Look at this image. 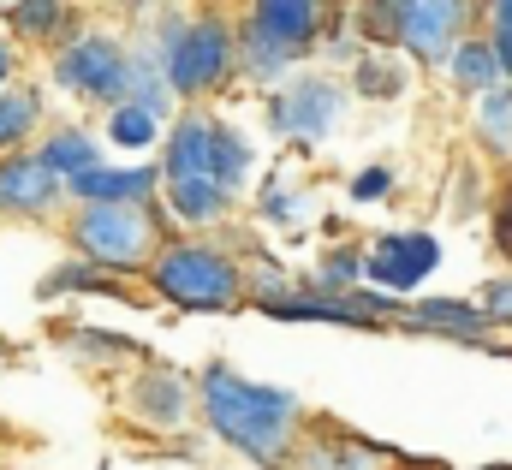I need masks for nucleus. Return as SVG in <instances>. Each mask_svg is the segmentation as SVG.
<instances>
[{
  "label": "nucleus",
  "mask_w": 512,
  "mask_h": 470,
  "mask_svg": "<svg viewBox=\"0 0 512 470\" xmlns=\"http://www.w3.org/2000/svg\"><path fill=\"white\" fill-rule=\"evenodd\" d=\"M310 209H316L310 191H292L286 179H268L262 185V215L268 221H310Z\"/></svg>",
  "instance_id": "nucleus-25"
},
{
  "label": "nucleus",
  "mask_w": 512,
  "mask_h": 470,
  "mask_svg": "<svg viewBox=\"0 0 512 470\" xmlns=\"http://www.w3.org/2000/svg\"><path fill=\"white\" fill-rule=\"evenodd\" d=\"M191 405H197V387H191L185 375H173V369H143V375L131 381V411H137V423L185 429Z\"/></svg>",
  "instance_id": "nucleus-12"
},
{
  "label": "nucleus",
  "mask_w": 512,
  "mask_h": 470,
  "mask_svg": "<svg viewBox=\"0 0 512 470\" xmlns=\"http://www.w3.org/2000/svg\"><path fill=\"white\" fill-rule=\"evenodd\" d=\"M501 470H512V465H501Z\"/></svg>",
  "instance_id": "nucleus-34"
},
{
  "label": "nucleus",
  "mask_w": 512,
  "mask_h": 470,
  "mask_svg": "<svg viewBox=\"0 0 512 470\" xmlns=\"http://www.w3.org/2000/svg\"><path fill=\"white\" fill-rule=\"evenodd\" d=\"M346 191H352V203H382L387 191H393V167H364Z\"/></svg>",
  "instance_id": "nucleus-28"
},
{
  "label": "nucleus",
  "mask_w": 512,
  "mask_h": 470,
  "mask_svg": "<svg viewBox=\"0 0 512 470\" xmlns=\"http://www.w3.org/2000/svg\"><path fill=\"white\" fill-rule=\"evenodd\" d=\"M108 137H114V149L143 155L149 143H161V119L149 114V108H137V102H126V108H114V114H108Z\"/></svg>",
  "instance_id": "nucleus-22"
},
{
  "label": "nucleus",
  "mask_w": 512,
  "mask_h": 470,
  "mask_svg": "<svg viewBox=\"0 0 512 470\" xmlns=\"http://www.w3.org/2000/svg\"><path fill=\"white\" fill-rule=\"evenodd\" d=\"M72 250L96 268L131 274L143 262H155V209L149 203H90L72 215Z\"/></svg>",
  "instance_id": "nucleus-4"
},
{
  "label": "nucleus",
  "mask_w": 512,
  "mask_h": 470,
  "mask_svg": "<svg viewBox=\"0 0 512 470\" xmlns=\"http://www.w3.org/2000/svg\"><path fill=\"white\" fill-rule=\"evenodd\" d=\"M352 90L364 102H399L411 90V66L399 48H376V54H358L352 60Z\"/></svg>",
  "instance_id": "nucleus-15"
},
{
  "label": "nucleus",
  "mask_w": 512,
  "mask_h": 470,
  "mask_svg": "<svg viewBox=\"0 0 512 470\" xmlns=\"http://www.w3.org/2000/svg\"><path fill=\"white\" fill-rule=\"evenodd\" d=\"M483 12H489L495 30H512V0H483Z\"/></svg>",
  "instance_id": "nucleus-31"
},
{
  "label": "nucleus",
  "mask_w": 512,
  "mask_h": 470,
  "mask_svg": "<svg viewBox=\"0 0 512 470\" xmlns=\"http://www.w3.org/2000/svg\"><path fill=\"white\" fill-rule=\"evenodd\" d=\"M411 6H417V0H358V30H364L370 42H399Z\"/></svg>",
  "instance_id": "nucleus-24"
},
{
  "label": "nucleus",
  "mask_w": 512,
  "mask_h": 470,
  "mask_svg": "<svg viewBox=\"0 0 512 470\" xmlns=\"http://www.w3.org/2000/svg\"><path fill=\"white\" fill-rule=\"evenodd\" d=\"M233 60H239V30H233L227 18L203 12V18H191V30L167 48V60H161V66H167L173 96L197 102V96H209V90H221V84H227Z\"/></svg>",
  "instance_id": "nucleus-7"
},
{
  "label": "nucleus",
  "mask_w": 512,
  "mask_h": 470,
  "mask_svg": "<svg viewBox=\"0 0 512 470\" xmlns=\"http://www.w3.org/2000/svg\"><path fill=\"white\" fill-rule=\"evenodd\" d=\"M66 179L42 155H0V209L6 215H48L60 203Z\"/></svg>",
  "instance_id": "nucleus-11"
},
{
  "label": "nucleus",
  "mask_w": 512,
  "mask_h": 470,
  "mask_svg": "<svg viewBox=\"0 0 512 470\" xmlns=\"http://www.w3.org/2000/svg\"><path fill=\"white\" fill-rule=\"evenodd\" d=\"M477 143H483L495 161L512 155V84H501L495 96L477 102Z\"/></svg>",
  "instance_id": "nucleus-21"
},
{
  "label": "nucleus",
  "mask_w": 512,
  "mask_h": 470,
  "mask_svg": "<svg viewBox=\"0 0 512 470\" xmlns=\"http://www.w3.org/2000/svg\"><path fill=\"white\" fill-rule=\"evenodd\" d=\"M42 125V90L18 84V90H0V155H24L18 143Z\"/></svg>",
  "instance_id": "nucleus-20"
},
{
  "label": "nucleus",
  "mask_w": 512,
  "mask_h": 470,
  "mask_svg": "<svg viewBox=\"0 0 512 470\" xmlns=\"http://www.w3.org/2000/svg\"><path fill=\"white\" fill-rule=\"evenodd\" d=\"M227 191L215 179H167V209L185 221V227H215L227 215Z\"/></svg>",
  "instance_id": "nucleus-18"
},
{
  "label": "nucleus",
  "mask_w": 512,
  "mask_h": 470,
  "mask_svg": "<svg viewBox=\"0 0 512 470\" xmlns=\"http://www.w3.org/2000/svg\"><path fill=\"white\" fill-rule=\"evenodd\" d=\"M0 12H18V0H0Z\"/></svg>",
  "instance_id": "nucleus-33"
},
{
  "label": "nucleus",
  "mask_w": 512,
  "mask_h": 470,
  "mask_svg": "<svg viewBox=\"0 0 512 470\" xmlns=\"http://www.w3.org/2000/svg\"><path fill=\"white\" fill-rule=\"evenodd\" d=\"M447 72H453V90H459V96H477V102L507 84V78H501V60H495V36H465Z\"/></svg>",
  "instance_id": "nucleus-16"
},
{
  "label": "nucleus",
  "mask_w": 512,
  "mask_h": 470,
  "mask_svg": "<svg viewBox=\"0 0 512 470\" xmlns=\"http://www.w3.org/2000/svg\"><path fill=\"white\" fill-rule=\"evenodd\" d=\"M6 78H12V42L0 36V90H6Z\"/></svg>",
  "instance_id": "nucleus-32"
},
{
  "label": "nucleus",
  "mask_w": 512,
  "mask_h": 470,
  "mask_svg": "<svg viewBox=\"0 0 512 470\" xmlns=\"http://www.w3.org/2000/svg\"><path fill=\"white\" fill-rule=\"evenodd\" d=\"M36 155H42V161H48V167H54V173H60L66 185L102 167V149H96V137H90L84 125H66V131H54V137H48V143H42Z\"/></svg>",
  "instance_id": "nucleus-19"
},
{
  "label": "nucleus",
  "mask_w": 512,
  "mask_h": 470,
  "mask_svg": "<svg viewBox=\"0 0 512 470\" xmlns=\"http://www.w3.org/2000/svg\"><path fill=\"white\" fill-rule=\"evenodd\" d=\"M54 84L72 90V96H90V102H102L114 114V108L131 102V48L108 30H84V36H72L60 48Z\"/></svg>",
  "instance_id": "nucleus-6"
},
{
  "label": "nucleus",
  "mask_w": 512,
  "mask_h": 470,
  "mask_svg": "<svg viewBox=\"0 0 512 470\" xmlns=\"http://www.w3.org/2000/svg\"><path fill=\"white\" fill-rule=\"evenodd\" d=\"M435 268H441V238L435 233H382L364 256V286H376L387 298H405Z\"/></svg>",
  "instance_id": "nucleus-9"
},
{
  "label": "nucleus",
  "mask_w": 512,
  "mask_h": 470,
  "mask_svg": "<svg viewBox=\"0 0 512 470\" xmlns=\"http://www.w3.org/2000/svg\"><path fill=\"white\" fill-rule=\"evenodd\" d=\"M465 12H471V0H417L399 30V54L417 66H453V54L465 42Z\"/></svg>",
  "instance_id": "nucleus-10"
},
{
  "label": "nucleus",
  "mask_w": 512,
  "mask_h": 470,
  "mask_svg": "<svg viewBox=\"0 0 512 470\" xmlns=\"http://www.w3.org/2000/svg\"><path fill=\"white\" fill-rule=\"evenodd\" d=\"M251 173V143L209 114H179L173 137H167V179H215L227 197L245 191Z\"/></svg>",
  "instance_id": "nucleus-5"
},
{
  "label": "nucleus",
  "mask_w": 512,
  "mask_h": 470,
  "mask_svg": "<svg viewBox=\"0 0 512 470\" xmlns=\"http://www.w3.org/2000/svg\"><path fill=\"white\" fill-rule=\"evenodd\" d=\"M495 36V60H501V78L512 84V30H489Z\"/></svg>",
  "instance_id": "nucleus-30"
},
{
  "label": "nucleus",
  "mask_w": 512,
  "mask_h": 470,
  "mask_svg": "<svg viewBox=\"0 0 512 470\" xmlns=\"http://www.w3.org/2000/svg\"><path fill=\"white\" fill-rule=\"evenodd\" d=\"M417 334H447V340H465V346H489V316H483V304H459V298H423V304H411V316H405Z\"/></svg>",
  "instance_id": "nucleus-13"
},
{
  "label": "nucleus",
  "mask_w": 512,
  "mask_h": 470,
  "mask_svg": "<svg viewBox=\"0 0 512 470\" xmlns=\"http://www.w3.org/2000/svg\"><path fill=\"white\" fill-rule=\"evenodd\" d=\"M340 114H346V90L334 78H316V72L286 78L268 96V131L286 137V143H322Z\"/></svg>",
  "instance_id": "nucleus-8"
},
{
  "label": "nucleus",
  "mask_w": 512,
  "mask_h": 470,
  "mask_svg": "<svg viewBox=\"0 0 512 470\" xmlns=\"http://www.w3.org/2000/svg\"><path fill=\"white\" fill-rule=\"evenodd\" d=\"M495 244L512 256V185H507V197L495 203Z\"/></svg>",
  "instance_id": "nucleus-29"
},
{
  "label": "nucleus",
  "mask_w": 512,
  "mask_h": 470,
  "mask_svg": "<svg viewBox=\"0 0 512 470\" xmlns=\"http://www.w3.org/2000/svg\"><path fill=\"white\" fill-rule=\"evenodd\" d=\"M477 304H483V316H489L495 328H512V274H495V280H483Z\"/></svg>",
  "instance_id": "nucleus-27"
},
{
  "label": "nucleus",
  "mask_w": 512,
  "mask_h": 470,
  "mask_svg": "<svg viewBox=\"0 0 512 470\" xmlns=\"http://www.w3.org/2000/svg\"><path fill=\"white\" fill-rule=\"evenodd\" d=\"M393 453L382 447H364L352 435H322L310 447H298V470H382Z\"/></svg>",
  "instance_id": "nucleus-17"
},
{
  "label": "nucleus",
  "mask_w": 512,
  "mask_h": 470,
  "mask_svg": "<svg viewBox=\"0 0 512 470\" xmlns=\"http://www.w3.org/2000/svg\"><path fill=\"white\" fill-rule=\"evenodd\" d=\"M149 280H155V292H161L167 304L197 310V316H203V310H233L239 292H245L239 262H233L227 250H215V244H197V238L161 244L155 262H149Z\"/></svg>",
  "instance_id": "nucleus-3"
},
{
  "label": "nucleus",
  "mask_w": 512,
  "mask_h": 470,
  "mask_svg": "<svg viewBox=\"0 0 512 470\" xmlns=\"http://www.w3.org/2000/svg\"><path fill=\"white\" fill-rule=\"evenodd\" d=\"M18 36H60V24H66V0H18Z\"/></svg>",
  "instance_id": "nucleus-26"
},
{
  "label": "nucleus",
  "mask_w": 512,
  "mask_h": 470,
  "mask_svg": "<svg viewBox=\"0 0 512 470\" xmlns=\"http://www.w3.org/2000/svg\"><path fill=\"white\" fill-rule=\"evenodd\" d=\"M322 12L328 0H256L251 18L239 24V66L251 78L292 72L322 36Z\"/></svg>",
  "instance_id": "nucleus-2"
},
{
  "label": "nucleus",
  "mask_w": 512,
  "mask_h": 470,
  "mask_svg": "<svg viewBox=\"0 0 512 470\" xmlns=\"http://www.w3.org/2000/svg\"><path fill=\"white\" fill-rule=\"evenodd\" d=\"M60 292H120L114 268H96V262H66L42 280V298H60Z\"/></svg>",
  "instance_id": "nucleus-23"
},
{
  "label": "nucleus",
  "mask_w": 512,
  "mask_h": 470,
  "mask_svg": "<svg viewBox=\"0 0 512 470\" xmlns=\"http://www.w3.org/2000/svg\"><path fill=\"white\" fill-rule=\"evenodd\" d=\"M155 185H161L155 167H96V173L72 179L66 197H78L84 209H90V203H149Z\"/></svg>",
  "instance_id": "nucleus-14"
},
{
  "label": "nucleus",
  "mask_w": 512,
  "mask_h": 470,
  "mask_svg": "<svg viewBox=\"0 0 512 470\" xmlns=\"http://www.w3.org/2000/svg\"><path fill=\"white\" fill-rule=\"evenodd\" d=\"M197 405L209 435H221L233 453H245L262 470H286L298 459V435H304V399L268 381H245L227 363H209L197 381Z\"/></svg>",
  "instance_id": "nucleus-1"
}]
</instances>
